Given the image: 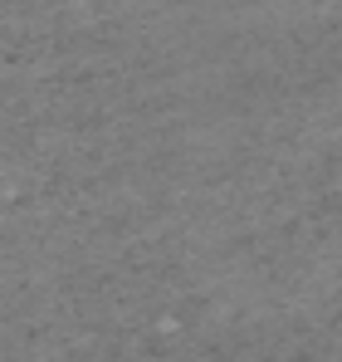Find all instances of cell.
Wrapping results in <instances>:
<instances>
[]
</instances>
